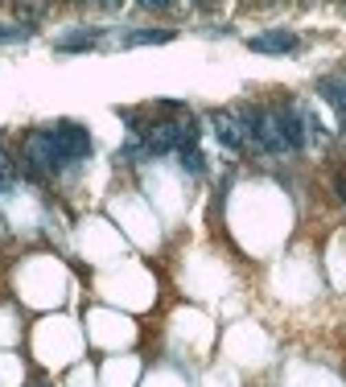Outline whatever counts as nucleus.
Wrapping results in <instances>:
<instances>
[{
	"instance_id": "4",
	"label": "nucleus",
	"mask_w": 346,
	"mask_h": 387,
	"mask_svg": "<svg viewBox=\"0 0 346 387\" xmlns=\"http://www.w3.org/2000/svg\"><path fill=\"white\" fill-rule=\"evenodd\" d=\"M272 115H277V128H281L289 153L301 148V144H305V115H301L297 107H281V111H272Z\"/></svg>"
},
{
	"instance_id": "8",
	"label": "nucleus",
	"mask_w": 346,
	"mask_h": 387,
	"mask_svg": "<svg viewBox=\"0 0 346 387\" xmlns=\"http://www.w3.org/2000/svg\"><path fill=\"white\" fill-rule=\"evenodd\" d=\"M95 41H99V29H87V33H70V37H62L58 49L70 54V49H87V45H95Z\"/></svg>"
},
{
	"instance_id": "10",
	"label": "nucleus",
	"mask_w": 346,
	"mask_h": 387,
	"mask_svg": "<svg viewBox=\"0 0 346 387\" xmlns=\"http://www.w3.org/2000/svg\"><path fill=\"white\" fill-rule=\"evenodd\" d=\"M33 37V25H0V45L4 41H25Z\"/></svg>"
},
{
	"instance_id": "9",
	"label": "nucleus",
	"mask_w": 346,
	"mask_h": 387,
	"mask_svg": "<svg viewBox=\"0 0 346 387\" xmlns=\"http://www.w3.org/2000/svg\"><path fill=\"white\" fill-rule=\"evenodd\" d=\"M177 165H182L186 173H202V169H206V161H202L198 144H194V148H177Z\"/></svg>"
},
{
	"instance_id": "2",
	"label": "nucleus",
	"mask_w": 346,
	"mask_h": 387,
	"mask_svg": "<svg viewBox=\"0 0 346 387\" xmlns=\"http://www.w3.org/2000/svg\"><path fill=\"white\" fill-rule=\"evenodd\" d=\"M248 45H252L256 54H293V49H301V37L289 33V29H268V33L248 37Z\"/></svg>"
},
{
	"instance_id": "11",
	"label": "nucleus",
	"mask_w": 346,
	"mask_h": 387,
	"mask_svg": "<svg viewBox=\"0 0 346 387\" xmlns=\"http://www.w3.org/2000/svg\"><path fill=\"white\" fill-rule=\"evenodd\" d=\"M334 190H338V198H343V202H346V177H343V173L334 177Z\"/></svg>"
},
{
	"instance_id": "6",
	"label": "nucleus",
	"mask_w": 346,
	"mask_h": 387,
	"mask_svg": "<svg viewBox=\"0 0 346 387\" xmlns=\"http://www.w3.org/2000/svg\"><path fill=\"white\" fill-rule=\"evenodd\" d=\"M318 95H322L326 103H334L346 115V78H322V82H318Z\"/></svg>"
},
{
	"instance_id": "7",
	"label": "nucleus",
	"mask_w": 346,
	"mask_h": 387,
	"mask_svg": "<svg viewBox=\"0 0 346 387\" xmlns=\"http://www.w3.org/2000/svg\"><path fill=\"white\" fill-rule=\"evenodd\" d=\"M173 41V29H136L124 37V45H165Z\"/></svg>"
},
{
	"instance_id": "3",
	"label": "nucleus",
	"mask_w": 346,
	"mask_h": 387,
	"mask_svg": "<svg viewBox=\"0 0 346 387\" xmlns=\"http://www.w3.org/2000/svg\"><path fill=\"white\" fill-rule=\"evenodd\" d=\"M54 136L62 140V148H66L74 161L91 157V136H87V128H83V124H74V120H62V124H54Z\"/></svg>"
},
{
	"instance_id": "12",
	"label": "nucleus",
	"mask_w": 346,
	"mask_h": 387,
	"mask_svg": "<svg viewBox=\"0 0 346 387\" xmlns=\"http://www.w3.org/2000/svg\"><path fill=\"white\" fill-rule=\"evenodd\" d=\"M41 387H45V384H41Z\"/></svg>"
},
{
	"instance_id": "5",
	"label": "nucleus",
	"mask_w": 346,
	"mask_h": 387,
	"mask_svg": "<svg viewBox=\"0 0 346 387\" xmlns=\"http://www.w3.org/2000/svg\"><path fill=\"white\" fill-rule=\"evenodd\" d=\"M210 124H215V136H219L231 153H239V148H244V140H248V136H244V128H239V120H235V115L215 111V115H210Z\"/></svg>"
},
{
	"instance_id": "1",
	"label": "nucleus",
	"mask_w": 346,
	"mask_h": 387,
	"mask_svg": "<svg viewBox=\"0 0 346 387\" xmlns=\"http://www.w3.org/2000/svg\"><path fill=\"white\" fill-rule=\"evenodd\" d=\"M74 157L62 148V140L54 136V128H37L25 136V173L29 177H41V173H62L70 169Z\"/></svg>"
}]
</instances>
